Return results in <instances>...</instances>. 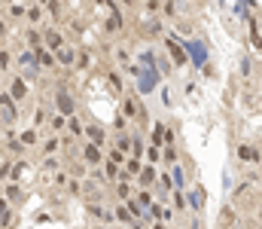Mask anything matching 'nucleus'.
<instances>
[{
  "label": "nucleus",
  "mask_w": 262,
  "mask_h": 229,
  "mask_svg": "<svg viewBox=\"0 0 262 229\" xmlns=\"http://www.w3.org/2000/svg\"><path fill=\"white\" fill-rule=\"evenodd\" d=\"M76 68H79V71H89V68H92V52H89L85 46H79V55H76Z\"/></svg>",
  "instance_id": "e433bc0d"
},
{
  "label": "nucleus",
  "mask_w": 262,
  "mask_h": 229,
  "mask_svg": "<svg viewBox=\"0 0 262 229\" xmlns=\"http://www.w3.org/2000/svg\"><path fill=\"white\" fill-rule=\"evenodd\" d=\"M25 43H28V49H40L43 46V28H28L25 31Z\"/></svg>",
  "instance_id": "bb28decb"
},
{
  "label": "nucleus",
  "mask_w": 262,
  "mask_h": 229,
  "mask_svg": "<svg viewBox=\"0 0 262 229\" xmlns=\"http://www.w3.org/2000/svg\"><path fill=\"white\" fill-rule=\"evenodd\" d=\"M43 6H46V15H52L55 22H61V18H64V3H58V0H46Z\"/></svg>",
  "instance_id": "473e14b6"
},
{
  "label": "nucleus",
  "mask_w": 262,
  "mask_h": 229,
  "mask_svg": "<svg viewBox=\"0 0 262 229\" xmlns=\"http://www.w3.org/2000/svg\"><path fill=\"white\" fill-rule=\"evenodd\" d=\"M156 183H159V168L143 162V168H140V174H137L134 186H137V190H156Z\"/></svg>",
  "instance_id": "6e6552de"
},
{
  "label": "nucleus",
  "mask_w": 262,
  "mask_h": 229,
  "mask_svg": "<svg viewBox=\"0 0 262 229\" xmlns=\"http://www.w3.org/2000/svg\"><path fill=\"white\" fill-rule=\"evenodd\" d=\"M149 229H171V226H165V223H152Z\"/></svg>",
  "instance_id": "49530a36"
},
{
  "label": "nucleus",
  "mask_w": 262,
  "mask_h": 229,
  "mask_svg": "<svg viewBox=\"0 0 262 229\" xmlns=\"http://www.w3.org/2000/svg\"><path fill=\"white\" fill-rule=\"evenodd\" d=\"M25 153H28V150L21 147V141L9 135V141H6V153H3V156H9L12 162H18V159H25Z\"/></svg>",
  "instance_id": "393cba45"
},
{
  "label": "nucleus",
  "mask_w": 262,
  "mask_h": 229,
  "mask_svg": "<svg viewBox=\"0 0 262 229\" xmlns=\"http://www.w3.org/2000/svg\"><path fill=\"white\" fill-rule=\"evenodd\" d=\"M253 110H259V113H262V95H259V104H256V107H253Z\"/></svg>",
  "instance_id": "de8ad7c7"
},
{
  "label": "nucleus",
  "mask_w": 262,
  "mask_h": 229,
  "mask_svg": "<svg viewBox=\"0 0 262 229\" xmlns=\"http://www.w3.org/2000/svg\"><path fill=\"white\" fill-rule=\"evenodd\" d=\"M46 132L61 138V135L67 132V116H61V113H55V110H52V113H49V122H46Z\"/></svg>",
  "instance_id": "6ab92c4d"
},
{
  "label": "nucleus",
  "mask_w": 262,
  "mask_h": 229,
  "mask_svg": "<svg viewBox=\"0 0 262 229\" xmlns=\"http://www.w3.org/2000/svg\"><path fill=\"white\" fill-rule=\"evenodd\" d=\"M3 15H6L9 25H12V22H25V15H28V3H9Z\"/></svg>",
  "instance_id": "4be33fe9"
},
{
  "label": "nucleus",
  "mask_w": 262,
  "mask_h": 229,
  "mask_svg": "<svg viewBox=\"0 0 262 229\" xmlns=\"http://www.w3.org/2000/svg\"><path fill=\"white\" fill-rule=\"evenodd\" d=\"M3 199L12 202V205H21V202H25V190H21L18 183H6V186H3Z\"/></svg>",
  "instance_id": "5701e85b"
},
{
  "label": "nucleus",
  "mask_w": 262,
  "mask_h": 229,
  "mask_svg": "<svg viewBox=\"0 0 262 229\" xmlns=\"http://www.w3.org/2000/svg\"><path fill=\"white\" fill-rule=\"evenodd\" d=\"M180 162V150H177V144L174 147H162V165L165 168H174Z\"/></svg>",
  "instance_id": "2f4dec72"
},
{
  "label": "nucleus",
  "mask_w": 262,
  "mask_h": 229,
  "mask_svg": "<svg viewBox=\"0 0 262 229\" xmlns=\"http://www.w3.org/2000/svg\"><path fill=\"white\" fill-rule=\"evenodd\" d=\"M18 141H21V147H25V150H37L43 138H40V129L28 126V129H21V132H18Z\"/></svg>",
  "instance_id": "dca6fc26"
},
{
  "label": "nucleus",
  "mask_w": 262,
  "mask_h": 229,
  "mask_svg": "<svg viewBox=\"0 0 262 229\" xmlns=\"http://www.w3.org/2000/svg\"><path fill=\"white\" fill-rule=\"evenodd\" d=\"M113 58H116V65H119L122 71H128V68H131V55H128V49H125V46H116V49H113Z\"/></svg>",
  "instance_id": "72a5a7b5"
},
{
  "label": "nucleus",
  "mask_w": 262,
  "mask_h": 229,
  "mask_svg": "<svg viewBox=\"0 0 262 229\" xmlns=\"http://www.w3.org/2000/svg\"><path fill=\"white\" fill-rule=\"evenodd\" d=\"M168 177H171V186L174 190H180V193H186V183H189V174H186V168L177 162L174 168H168Z\"/></svg>",
  "instance_id": "f3484780"
},
{
  "label": "nucleus",
  "mask_w": 262,
  "mask_h": 229,
  "mask_svg": "<svg viewBox=\"0 0 262 229\" xmlns=\"http://www.w3.org/2000/svg\"><path fill=\"white\" fill-rule=\"evenodd\" d=\"M28 28H46V6L43 3H28V15H25Z\"/></svg>",
  "instance_id": "9d476101"
},
{
  "label": "nucleus",
  "mask_w": 262,
  "mask_h": 229,
  "mask_svg": "<svg viewBox=\"0 0 262 229\" xmlns=\"http://www.w3.org/2000/svg\"><path fill=\"white\" fill-rule=\"evenodd\" d=\"M67 183H70V171H67V168H61V171L52 174V186H55V190H67Z\"/></svg>",
  "instance_id": "c9c22d12"
},
{
  "label": "nucleus",
  "mask_w": 262,
  "mask_h": 229,
  "mask_svg": "<svg viewBox=\"0 0 262 229\" xmlns=\"http://www.w3.org/2000/svg\"><path fill=\"white\" fill-rule=\"evenodd\" d=\"M140 34H143V37H162V34H165V22H162V18H152V22L143 25Z\"/></svg>",
  "instance_id": "c756f323"
},
{
  "label": "nucleus",
  "mask_w": 262,
  "mask_h": 229,
  "mask_svg": "<svg viewBox=\"0 0 262 229\" xmlns=\"http://www.w3.org/2000/svg\"><path fill=\"white\" fill-rule=\"evenodd\" d=\"M253 229H262V223H256V226H253Z\"/></svg>",
  "instance_id": "09e8293b"
},
{
  "label": "nucleus",
  "mask_w": 262,
  "mask_h": 229,
  "mask_svg": "<svg viewBox=\"0 0 262 229\" xmlns=\"http://www.w3.org/2000/svg\"><path fill=\"white\" fill-rule=\"evenodd\" d=\"M67 196H70V199H82V180L70 177V183H67Z\"/></svg>",
  "instance_id": "79ce46f5"
},
{
  "label": "nucleus",
  "mask_w": 262,
  "mask_h": 229,
  "mask_svg": "<svg viewBox=\"0 0 262 229\" xmlns=\"http://www.w3.org/2000/svg\"><path fill=\"white\" fill-rule=\"evenodd\" d=\"M49 104L46 101H40V107H37V113H34V129H46V122H49Z\"/></svg>",
  "instance_id": "7c9ffc66"
},
{
  "label": "nucleus",
  "mask_w": 262,
  "mask_h": 229,
  "mask_svg": "<svg viewBox=\"0 0 262 229\" xmlns=\"http://www.w3.org/2000/svg\"><path fill=\"white\" fill-rule=\"evenodd\" d=\"M37 153H40V159L58 156V153H61V138H58V135H46V138L40 141V147H37Z\"/></svg>",
  "instance_id": "f8f14e48"
},
{
  "label": "nucleus",
  "mask_w": 262,
  "mask_h": 229,
  "mask_svg": "<svg viewBox=\"0 0 262 229\" xmlns=\"http://www.w3.org/2000/svg\"><path fill=\"white\" fill-rule=\"evenodd\" d=\"M15 223H18L15 208H12V211H6V214H0V229H15Z\"/></svg>",
  "instance_id": "58836bf2"
},
{
  "label": "nucleus",
  "mask_w": 262,
  "mask_h": 229,
  "mask_svg": "<svg viewBox=\"0 0 262 229\" xmlns=\"http://www.w3.org/2000/svg\"><path fill=\"white\" fill-rule=\"evenodd\" d=\"M134 202H137L143 211H149V208L156 205V190H137V193H134Z\"/></svg>",
  "instance_id": "cd10ccee"
},
{
  "label": "nucleus",
  "mask_w": 262,
  "mask_h": 229,
  "mask_svg": "<svg viewBox=\"0 0 262 229\" xmlns=\"http://www.w3.org/2000/svg\"><path fill=\"white\" fill-rule=\"evenodd\" d=\"M64 135L76 138V141H82V138H85V122H82V116H79V113H73V116L67 119V132H64Z\"/></svg>",
  "instance_id": "412c9836"
},
{
  "label": "nucleus",
  "mask_w": 262,
  "mask_h": 229,
  "mask_svg": "<svg viewBox=\"0 0 262 229\" xmlns=\"http://www.w3.org/2000/svg\"><path fill=\"white\" fill-rule=\"evenodd\" d=\"M37 65H40V71H49V74H58V61H55V55L46 49V46H40L37 52Z\"/></svg>",
  "instance_id": "2eb2a0df"
},
{
  "label": "nucleus",
  "mask_w": 262,
  "mask_h": 229,
  "mask_svg": "<svg viewBox=\"0 0 262 229\" xmlns=\"http://www.w3.org/2000/svg\"><path fill=\"white\" fill-rule=\"evenodd\" d=\"M143 162L159 168V165H162V150H159V147H146V156H143Z\"/></svg>",
  "instance_id": "4c0bfd02"
},
{
  "label": "nucleus",
  "mask_w": 262,
  "mask_h": 229,
  "mask_svg": "<svg viewBox=\"0 0 262 229\" xmlns=\"http://www.w3.org/2000/svg\"><path fill=\"white\" fill-rule=\"evenodd\" d=\"M40 168H43V171H49V174H55V171H61V159H58V156H49V159H43V162H40Z\"/></svg>",
  "instance_id": "ea45409f"
},
{
  "label": "nucleus",
  "mask_w": 262,
  "mask_h": 229,
  "mask_svg": "<svg viewBox=\"0 0 262 229\" xmlns=\"http://www.w3.org/2000/svg\"><path fill=\"white\" fill-rule=\"evenodd\" d=\"M104 79H107V86H110L116 95H125V79H122V74H119L116 68H107V71H104Z\"/></svg>",
  "instance_id": "aec40b11"
},
{
  "label": "nucleus",
  "mask_w": 262,
  "mask_h": 229,
  "mask_svg": "<svg viewBox=\"0 0 262 229\" xmlns=\"http://www.w3.org/2000/svg\"><path fill=\"white\" fill-rule=\"evenodd\" d=\"M165 49H168V55H171L174 68H186V65H189V55H186V49L177 43V37H174V34H168V37H165Z\"/></svg>",
  "instance_id": "423d86ee"
},
{
  "label": "nucleus",
  "mask_w": 262,
  "mask_h": 229,
  "mask_svg": "<svg viewBox=\"0 0 262 229\" xmlns=\"http://www.w3.org/2000/svg\"><path fill=\"white\" fill-rule=\"evenodd\" d=\"M6 211H12V208H9V202H6V199L0 196V214H6Z\"/></svg>",
  "instance_id": "a18cd8bd"
},
{
  "label": "nucleus",
  "mask_w": 262,
  "mask_h": 229,
  "mask_svg": "<svg viewBox=\"0 0 262 229\" xmlns=\"http://www.w3.org/2000/svg\"><path fill=\"white\" fill-rule=\"evenodd\" d=\"M171 208H174V211H177V214L183 217V214L189 211V202H186V193H180V190H174V193H171Z\"/></svg>",
  "instance_id": "c85d7f7f"
},
{
  "label": "nucleus",
  "mask_w": 262,
  "mask_h": 229,
  "mask_svg": "<svg viewBox=\"0 0 262 229\" xmlns=\"http://www.w3.org/2000/svg\"><path fill=\"white\" fill-rule=\"evenodd\" d=\"M9 177H12V159L0 156V183H9Z\"/></svg>",
  "instance_id": "f704fd0d"
},
{
  "label": "nucleus",
  "mask_w": 262,
  "mask_h": 229,
  "mask_svg": "<svg viewBox=\"0 0 262 229\" xmlns=\"http://www.w3.org/2000/svg\"><path fill=\"white\" fill-rule=\"evenodd\" d=\"M165 132H168V122H162V119H156L152 126H149V141H146V147H165Z\"/></svg>",
  "instance_id": "4468645a"
},
{
  "label": "nucleus",
  "mask_w": 262,
  "mask_h": 229,
  "mask_svg": "<svg viewBox=\"0 0 262 229\" xmlns=\"http://www.w3.org/2000/svg\"><path fill=\"white\" fill-rule=\"evenodd\" d=\"M134 193H137V186L134 183H125V180H119V183H113V202H131L134 199Z\"/></svg>",
  "instance_id": "a211bd4d"
},
{
  "label": "nucleus",
  "mask_w": 262,
  "mask_h": 229,
  "mask_svg": "<svg viewBox=\"0 0 262 229\" xmlns=\"http://www.w3.org/2000/svg\"><path fill=\"white\" fill-rule=\"evenodd\" d=\"M76 55H79V46H73V43H67L64 49H58L55 52V61H58V68H76Z\"/></svg>",
  "instance_id": "9b49d317"
},
{
  "label": "nucleus",
  "mask_w": 262,
  "mask_h": 229,
  "mask_svg": "<svg viewBox=\"0 0 262 229\" xmlns=\"http://www.w3.org/2000/svg\"><path fill=\"white\" fill-rule=\"evenodd\" d=\"M235 159L247 168H259L262 165V147L253 144V141H238L235 144Z\"/></svg>",
  "instance_id": "f03ea898"
},
{
  "label": "nucleus",
  "mask_w": 262,
  "mask_h": 229,
  "mask_svg": "<svg viewBox=\"0 0 262 229\" xmlns=\"http://www.w3.org/2000/svg\"><path fill=\"white\" fill-rule=\"evenodd\" d=\"M6 92H9V98L15 101V104H21V101H28V95H31V89H28V82L21 79L18 74L9 76V86H6Z\"/></svg>",
  "instance_id": "1a4fd4ad"
},
{
  "label": "nucleus",
  "mask_w": 262,
  "mask_h": 229,
  "mask_svg": "<svg viewBox=\"0 0 262 229\" xmlns=\"http://www.w3.org/2000/svg\"><path fill=\"white\" fill-rule=\"evenodd\" d=\"M9 31H12V25L6 22V15H0V46L9 40Z\"/></svg>",
  "instance_id": "c03bdc74"
},
{
  "label": "nucleus",
  "mask_w": 262,
  "mask_h": 229,
  "mask_svg": "<svg viewBox=\"0 0 262 229\" xmlns=\"http://www.w3.org/2000/svg\"><path fill=\"white\" fill-rule=\"evenodd\" d=\"M15 65L21 68V74H18V76H21L25 82H28V79H37V76H40V65H37V55H34V49H28V46L15 52Z\"/></svg>",
  "instance_id": "7ed1b4c3"
},
{
  "label": "nucleus",
  "mask_w": 262,
  "mask_h": 229,
  "mask_svg": "<svg viewBox=\"0 0 262 229\" xmlns=\"http://www.w3.org/2000/svg\"><path fill=\"white\" fill-rule=\"evenodd\" d=\"M259 71H262V68H259Z\"/></svg>",
  "instance_id": "603ef678"
},
{
  "label": "nucleus",
  "mask_w": 262,
  "mask_h": 229,
  "mask_svg": "<svg viewBox=\"0 0 262 229\" xmlns=\"http://www.w3.org/2000/svg\"><path fill=\"white\" fill-rule=\"evenodd\" d=\"M204 199H207V193H204L201 183H195V186L186 193V202H189V211H192V214H201V211H204Z\"/></svg>",
  "instance_id": "ddd939ff"
},
{
  "label": "nucleus",
  "mask_w": 262,
  "mask_h": 229,
  "mask_svg": "<svg viewBox=\"0 0 262 229\" xmlns=\"http://www.w3.org/2000/svg\"><path fill=\"white\" fill-rule=\"evenodd\" d=\"M82 141H89V144H95V147H101V150H107V147H110L107 129H104V126H98V122H85V138H82Z\"/></svg>",
  "instance_id": "0eeeda50"
},
{
  "label": "nucleus",
  "mask_w": 262,
  "mask_h": 229,
  "mask_svg": "<svg viewBox=\"0 0 262 229\" xmlns=\"http://www.w3.org/2000/svg\"><path fill=\"white\" fill-rule=\"evenodd\" d=\"M43 46L55 55L58 49H64V46H67V34L58 28V25H52V22H49V25L43 28Z\"/></svg>",
  "instance_id": "20e7f679"
},
{
  "label": "nucleus",
  "mask_w": 262,
  "mask_h": 229,
  "mask_svg": "<svg viewBox=\"0 0 262 229\" xmlns=\"http://www.w3.org/2000/svg\"><path fill=\"white\" fill-rule=\"evenodd\" d=\"M177 12H180V6H177L174 0H165V3H162V18H174Z\"/></svg>",
  "instance_id": "37998d69"
},
{
  "label": "nucleus",
  "mask_w": 262,
  "mask_h": 229,
  "mask_svg": "<svg viewBox=\"0 0 262 229\" xmlns=\"http://www.w3.org/2000/svg\"><path fill=\"white\" fill-rule=\"evenodd\" d=\"M92 229H107V226H92Z\"/></svg>",
  "instance_id": "8fccbe9b"
},
{
  "label": "nucleus",
  "mask_w": 262,
  "mask_h": 229,
  "mask_svg": "<svg viewBox=\"0 0 262 229\" xmlns=\"http://www.w3.org/2000/svg\"><path fill=\"white\" fill-rule=\"evenodd\" d=\"M125 132H131L128 119H125L122 113H116V116H113V135H125Z\"/></svg>",
  "instance_id": "a19ab883"
},
{
  "label": "nucleus",
  "mask_w": 262,
  "mask_h": 229,
  "mask_svg": "<svg viewBox=\"0 0 262 229\" xmlns=\"http://www.w3.org/2000/svg\"><path fill=\"white\" fill-rule=\"evenodd\" d=\"M238 229H247V226H238Z\"/></svg>",
  "instance_id": "3c124183"
},
{
  "label": "nucleus",
  "mask_w": 262,
  "mask_h": 229,
  "mask_svg": "<svg viewBox=\"0 0 262 229\" xmlns=\"http://www.w3.org/2000/svg\"><path fill=\"white\" fill-rule=\"evenodd\" d=\"M110 147H113V150H119L122 156H131V132H125V135H113Z\"/></svg>",
  "instance_id": "a878e982"
},
{
  "label": "nucleus",
  "mask_w": 262,
  "mask_h": 229,
  "mask_svg": "<svg viewBox=\"0 0 262 229\" xmlns=\"http://www.w3.org/2000/svg\"><path fill=\"white\" fill-rule=\"evenodd\" d=\"M79 159L85 162L89 171H92V168H101V165H104V150L95 147V144H89V141H79Z\"/></svg>",
  "instance_id": "39448f33"
},
{
  "label": "nucleus",
  "mask_w": 262,
  "mask_h": 229,
  "mask_svg": "<svg viewBox=\"0 0 262 229\" xmlns=\"http://www.w3.org/2000/svg\"><path fill=\"white\" fill-rule=\"evenodd\" d=\"M12 68H15V52L3 43V46H0V74H9Z\"/></svg>",
  "instance_id": "b1692460"
},
{
  "label": "nucleus",
  "mask_w": 262,
  "mask_h": 229,
  "mask_svg": "<svg viewBox=\"0 0 262 229\" xmlns=\"http://www.w3.org/2000/svg\"><path fill=\"white\" fill-rule=\"evenodd\" d=\"M52 110L55 113H61V116H73V113H79V107H76V98H73V92L67 89L64 82H55V92H52Z\"/></svg>",
  "instance_id": "f257e3e1"
}]
</instances>
